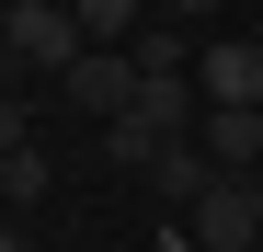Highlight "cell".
I'll return each mask as SVG.
<instances>
[{
    "instance_id": "cell-1",
    "label": "cell",
    "mask_w": 263,
    "mask_h": 252,
    "mask_svg": "<svg viewBox=\"0 0 263 252\" xmlns=\"http://www.w3.org/2000/svg\"><path fill=\"white\" fill-rule=\"evenodd\" d=\"M12 58L69 80L80 58H92V34H80V12H58V0H23V12H12Z\"/></svg>"
},
{
    "instance_id": "cell-2",
    "label": "cell",
    "mask_w": 263,
    "mask_h": 252,
    "mask_svg": "<svg viewBox=\"0 0 263 252\" xmlns=\"http://www.w3.org/2000/svg\"><path fill=\"white\" fill-rule=\"evenodd\" d=\"M183 241H195V252H252V241H263L252 184H206V195L183 206Z\"/></svg>"
},
{
    "instance_id": "cell-3",
    "label": "cell",
    "mask_w": 263,
    "mask_h": 252,
    "mask_svg": "<svg viewBox=\"0 0 263 252\" xmlns=\"http://www.w3.org/2000/svg\"><path fill=\"white\" fill-rule=\"evenodd\" d=\"M195 149L217 160V184H252V172H263V103H206Z\"/></svg>"
},
{
    "instance_id": "cell-4",
    "label": "cell",
    "mask_w": 263,
    "mask_h": 252,
    "mask_svg": "<svg viewBox=\"0 0 263 252\" xmlns=\"http://www.w3.org/2000/svg\"><path fill=\"white\" fill-rule=\"evenodd\" d=\"M195 92H206V103H263V34H217V46H195Z\"/></svg>"
},
{
    "instance_id": "cell-5",
    "label": "cell",
    "mask_w": 263,
    "mask_h": 252,
    "mask_svg": "<svg viewBox=\"0 0 263 252\" xmlns=\"http://www.w3.org/2000/svg\"><path fill=\"white\" fill-rule=\"evenodd\" d=\"M69 103L115 126L126 103H138V58H126V46H92V58H80V69H69Z\"/></svg>"
},
{
    "instance_id": "cell-6",
    "label": "cell",
    "mask_w": 263,
    "mask_h": 252,
    "mask_svg": "<svg viewBox=\"0 0 263 252\" xmlns=\"http://www.w3.org/2000/svg\"><path fill=\"white\" fill-rule=\"evenodd\" d=\"M138 184H149L160 206H195V195L217 184V160H206L195 138H160V149H149V172H138Z\"/></svg>"
},
{
    "instance_id": "cell-7",
    "label": "cell",
    "mask_w": 263,
    "mask_h": 252,
    "mask_svg": "<svg viewBox=\"0 0 263 252\" xmlns=\"http://www.w3.org/2000/svg\"><path fill=\"white\" fill-rule=\"evenodd\" d=\"M46 172H58V160L34 149V138H23V149H0V218H23V206H46Z\"/></svg>"
},
{
    "instance_id": "cell-8",
    "label": "cell",
    "mask_w": 263,
    "mask_h": 252,
    "mask_svg": "<svg viewBox=\"0 0 263 252\" xmlns=\"http://www.w3.org/2000/svg\"><path fill=\"white\" fill-rule=\"evenodd\" d=\"M80 34H92V46H138V0H80Z\"/></svg>"
},
{
    "instance_id": "cell-9",
    "label": "cell",
    "mask_w": 263,
    "mask_h": 252,
    "mask_svg": "<svg viewBox=\"0 0 263 252\" xmlns=\"http://www.w3.org/2000/svg\"><path fill=\"white\" fill-rule=\"evenodd\" d=\"M149 149H160V126H138V115L103 126V160H126V172H149Z\"/></svg>"
},
{
    "instance_id": "cell-10",
    "label": "cell",
    "mask_w": 263,
    "mask_h": 252,
    "mask_svg": "<svg viewBox=\"0 0 263 252\" xmlns=\"http://www.w3.org/2000/svg\"><path fill=\"white\" fill-rule=\"evenodd\" d=\"M126 58H138V69H195V46H183V23H149V34H138Z\"/></svg>"
},
{
    "instance_id": "cell-11",
    "label": "cell",
    "mask_w": 263,
    "mask_h": 252,
    "mask_svg": "<svg viewBox=\"0 0 263 252\" xmlns=\"http://www.w3.org/2000/svg\"><path fill=\"white\" fill-rule=\"evenodd\" d=\"M217 12H229V0H172V23H183V34H195V23H217Z\"/></svg>"
},
{
    "instance_id": "cell-12",
    "label": "cell",
    "mask_w": 263,
    "mask_h": 252,
    "mask_svg": "<svg viewBox=\"0 0 263 252\" xmlns=\"http://www.w3.org/2000/svg\"><path fill=\"white\" fill-rule=\"evenodd\" d=\"M23 138H34V126H23V103L0 92V149H23Z\"/></svg>"
},
{
    "instance_id": "cell-13",
    "label": "cell",
    "mask_w": 263,
    "mask_h": 252,
    "mask_svg": "<svg viewBox=\"0 0 263 252\" xmlns=\"http://www.w3.org/2000/svg\"><path fill=\"white\" fill-rule=\"evenodd\" d=\"M12 12H23V0H0V58H12Z\"/></svg>"
},
{
    "instance_id": "cell-14",
    "label": "cell",
    "mask_w": 263,
    "mask_h": 252,
    "mask_svg": "<svg viewBox=\"0 0 263 252\" xmlns=\"http://www.w3.org/2000/svg\"><path fill=\"white\" fill-rule=\"evenodd\" d=\"M0 252H23V218H0Z\"/></svg>"
},
{
    "instance_id": "cell-15",
    "label": "cell",
    "mask_w": 263,
    "mask_h": 252,
    "mask_svg": "<svg viewBox=\"0 0 263 252\" xmlns=\"http://www.w3.org/2000/svg\"><path fill=\"white\" fill-rule=\"evenodd\" d=\"M229 12H263V0H229Z\"/></svg>"
},
{
    "instance_id": "cell-16",
    "label": "cell",
    "mask_w": 263,
    "mask_h": 252,
    "mask_svg": "<svg viewBox=\"0 0 263 252\" xmlns=\"http://www.w3.org/2000/svg\"><path fill=\"white\" fill-rule=\"evenodd\" d=\"M252 206H263V172H252Z\"/></svg>"
},
{
    "instance_id": "cell-17",
    "label": "cell",
    "mask_w": 263,
    "mask_h": 252,
    "mask_svg": "<svg viewBox=\"0 0 263 252\" xmlns=\"http://www.w3.org/2000/svg\"><path fill=\"white\" fill-rule=\"evenodd\" d=\"M58 12H80V0H58Z\"/></svg>"
},
{
    "instance_id": "cell-18",
    "label": "cell",
    "mask_w": 263,
    "mask_h": 252,
    "mask_svg": "<svg viewBox=\"0 0 263 252\" xmlns=\"http://www.w3.org/2000/svg\"><path fill=\"white\" fill-rule=\"evenodd\" d=\"M252 34H263V12H252Z\"/></svg>"
},
{
    "instance_id": "cell-19",
    "label": "cell",
    "mask_w": 263,
    "mask_h": 252,
    "mask_svg": "<svg viewBox=\"0 0 263 252\" xmlns=\"http://www.w3.org/2000/svg\"><path fill=\"white\" fill-rule=\"evenodd\" d=\"M252 252H263V241H252Z\"/></svg>"
}]
</instances>
